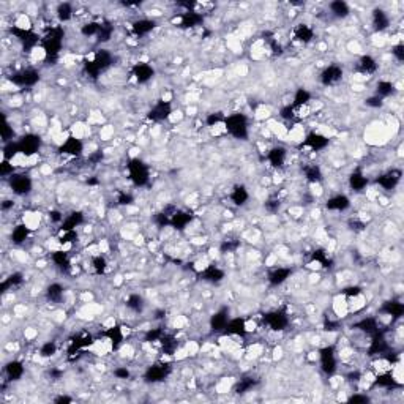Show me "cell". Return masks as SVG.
Returning <instances> with one entry per match:
<instances>
[{"instance_id": "36", "label": "cell", "mask_w": 404, "mask_h": 404, "mask_svg": "<svg viewBox=\"0 0 404 404\" xmlns=\"http://www.w3.org/2000/svg\"><path fill=\"white\" fill-rule=\"evenodd\" d=\"M46 295H48V300L54 302V303H59L63 299V287L60 286L59 283L49 284L48 289H46Z\"/></svg>"}, {"instance_id": "48", "label": "cell", "mask_w": 404, "mask_h": 404, "mask_svg": "<svg viewBox=\"0 0 404 404\" xmlns=\"http://www.w3.org/2000/svg\"><path fill=\"white\" fill-rule=\"evenodd\" d=\"M55 352H57L55 343H52V341H48V343H44L43 347L40 349V355L41 357H52Z\"/></svg>"}, {"instance_id": "29", "label": "cell", "mask_w": 404, "mask_h": 404, "mask_svg": "<svg viewBox=\"0 0 404 404\" xmlns=\"http://www.w3.org/2000/svg\"><path fill=\"white\" fill-rule=\"evenodd\" d=\"M368 185V179L365 177L363 172H360V170H355L351 177H349V186L354 189V191H362V189L366 188Z\"/></svg>"}, {"instance_id": "26", "label": "cell", "mask_w": 404, "mask_h": 404, "mask_svg": "<svg viewBox=\"0 0 404 404\" xmlns=\"http://www.w3.org/2000/svg\"><path fill=\"white\" fill-rule=\"evenodd\" d=\"M248 199H250L248 189H246L245 186H242V185L234 186V189L231 191V201L234 202V204L236 205H245L246 202H248Z\"/></svg>"}, {"instance_id": "30", "label": "cell", "mask_w": 404, "mask_h": 404, "mask_svg": "<svg viewBox=\"0 0 404 404\" xmlns=\"http://www.w3.org/2000/svg\"><path fill=\"white\" fill-rule=\"evenodd\" d=\"M303 174H305V179L316 185V183H319L322 180V170L319 166H316V164H308V166L303 168Z\"/></svg>"}, {"instance_id": "46", "label": "cell", "mask_w": 404, "mask_h": 404, "mask_svg": "<svg viewBox=\"0 0 404 404\" xmlns=\"http://www.w3.org/2000/svg\"><path fill=\"white\" fill-rule=\"evenodd\" d=\"M13 174H15V164L8 160H3L2 164H0V175L6 179V177H11Z\"/></svg>"}, {"instance_id": "4", "label": "cell", "mask_w": 404, "mask_h": 404, "mask_svg": "<svg viewBox=\"0 0 404 404\" xmlns=\"http://www.w3.org/2000/svg\"><path fill=\"white\" fill-rule=\"evenodd\" d=\"M10 81L17 87H34L40 81V73L34 68H25V69H21V71H16L15 74H11Z\"/></svg>"}, {"instance_id": "55", "label": "cell", "mask_w": 404, "mask_h": 404, "mask_svg": "<svg viewBox=\"0 0 404 404\" xmlns=\"http://www.w3.org/2000/svg\"><path fill=\"white\" fill-rule=\"evenodd\" d=\"M366 104L368 106H372V107H379V106H382V98H379L377 95L376 97H372L370 100H366Z\"/></svg>"}, {"instance_id": "49", "label": "cell", "mask_w": 404, "mask_h": 404, "mask_svg": "<svg viewBox=\"0 0 404 404\" xmlns=\"http://www.w3.org/2000/svg\"><path fill=\"white\" fill-rule=\"evenodd\" d=\"M92 265H93V269L97 273H103V271L106 270V259L103 256H95L92 259Z\"/></svg>"}, {"instance_id": "2", "label": "cell", "mask_w": 404, "mask_h": 404, "mask_svg": "<svg viewBox=\"0 0 404 404\" xmlns=\"http://www.w3.org/2000/svg\"><path fill=\"white\" fill-rule=\"evenodd\" d=\"M111 63H112V55L107 52L106 49H100L98 52L92 57V60H88L85 63V69H87L88 76L95 78V76H98L101 71H104Z\"/></svg>"}, {"instance_id": "11", "label": "cell", "mask_w": 404, "mask_h": 404, "mask_svg": "<svg viewBox=\"0 0 404 404\" xmlns=\"http://www.w3.org/2000/svg\"><path fill=\"white\" fill-rule=\"evenodd\" d=\"M170 112H172V109H170L169 101H164L163 100V101H158V103L150 109L149 118L155 120V122H161V120L168 118L170 116Z\"/></svg>"}, {"instance_id": "15", "label": "cell", "mask_w": 404, "mask_h": 404, "mask_svg": "<svg viewBox=\"0 0 404 404\" xmlns=\"http://www.w3.org/2000/svg\"><path fill=\"white\" fill-rule=\"evenodd\" d=\"M387 351H388V343L384 335L381 332L372 335V341L370 344V355H384Z\"/></svg>"}, {"instance_id": "6", "label": "cell", "mask_w": 404, "mask_h": 404, "mask_svg": "<svg viewBox=\"0 0 404 404\" xmlns=\"http://www.w3.org/2000/svg\"><path fill=\"white\" fill-rule=\"evenodd\" d=\"M17 145H19V152L27 158H30L38 153L41 145V139L36 135H25L17 141Z\"/></svg>"}, {"instance_id": "17", "label": "cell", "mask_w": 404, "mask_h": 404, "mask_svg": "<svg viewBox=\"0 0 404 404\" xmlns=\"http://www.w3.org/2000/svg\"><path fill=\"white\" fill-rule=\"evenodd\" d=\"M224 332L227 335H232V337H243L246 333V320L242 318H236V319H229L227 325L224 328Z\"/></svg>"}, {"instance_id": "33", "label": "cell", "mask_w": 404, "mask_h": 404, "mask_svg": "<svg viewBox=\"0 0 404 404\" xmlns=\"http://www.w3.org/2000/svg\"><path fill=\"white\" fill-rule=\"evenodd\" d=\"M372 24H374L376 30H379V32L387 29L388 24H390V19L387 16V13L382 11V10H376L374 15H372Z\"/></svg>"}, {"instance_id": "23", "label": "cell", "mask_w": 404, "mask_h": 404, "mask_svg": "<svg viewBox=\"0 0 404 404\" xmlns=\"http://www.w3.org/2000/svg\"><path fill=\"white\" fill-rule=\"evenodd\" d=\"M189 221H191V215L188 212H182V210H175V213L170 217V226L174 227V229H185V227L189 224Z\"/></svg>"}, {"instance_id": "34", "label": "cell", "mask_w": 404, "mask_h": 404, "mask_svg": "<svg viewBox=\"0 0 404 404\" xmlns=\"http://www.w3.org/2000/svg\"><path fill=\"white\" fill-rule=\"evenodd\" d=\"M355 327H357V328H360V330H362V332L368 333V335H376V333L379 332L377 320H376V319H372V318L362 319V320H360Z\"/></svg>"}, {"instance_id": "38", "label": "cell", "mask_w": 404, "mask_h": 404, "mask_svg": "<svg viewBox=\"0 0 404 404\" xmlns=\"http://www.w3.org/2000/svg\"><path fill=\"white\" fill-rule=\"evenodd\" d=\"M311 101V93L305 88H299V90L295 92V97H294V107H302V106H308V103Z\"/></svg>"}, {"instance_id": "9", "label": "cell", "mask_w": 404, "mask_h": 404, "mask_svg": "<svg viewBox=\"0 0 404 404\" xmlns=\"http://www.w3.org/2000/svg\"><path fill=\"white\" fill-rule=\"evenodd\" d=\"M343 79V69L337 65H330L327 67L324 71L320 74V82L324 85H333L338 84V82Z\"/></svg>"}, {"instance_id": "53", "label": "cell", "mask_w": 404, "mask_h": 404, "mask_svg": "<svg viewBox=\"0 0 404 404\" xmlns=\"http://www.w3.org/2000/svg\"><path fill=\"white\" fill-rule=\"evenodd\" d=\"M114 376H116L117 379H128L130 377V371L126 370V368H117L116 371H114Z\"/></svg>"}, {"instance_id": "25", "label": "cell", "mask_w": 404, "mask_h": 404, "mask_svg": "<svg viewBox=\"0 0 404 404\" xmlns=\"http://www.w3.org/2000/svg\"><path fill=\"white\" fill-rule=\"evenodd\" d=\"M202 278L208 283H219V281H223L224 271L219 270L218 267H215V265H207V267L202 270Z\"/></svg>"}, {"instance_id": "16", "label": "cell", "mask_w": 404, "mask_h": 404, "mask_svg": "<svg viewBox=\"0 0 404 404\" xmlns=\"http://www.w3.org/2000/svg\"><path fill=\"white\" fill-rule=\"evenodd\" d=\"M351 207V199L346 194H337L327 201V208L333 212H344Z\"/></svg>"}, {"instance_id": "20", "label": "cell", "mask_w": 404, "mask_h": 404, "mask_svg": "<svg viewBox=\"0 0 404 404\" xmlns=\"http://www.w3.org/2000/svg\"><path fill=\"white\" fill-rule=\"evenodd\" d=\"M313 36H314V32L308 24H299L294 30V40H297L299 43H303V44L309 43L313 40Z\"/></svg>"}, {"instance_id": "1", "label": "cell", "mask_w": 404, "mask_h": 404, "mask_svg": "<svg viewBox=\"0 0 404 404\" xmlns=\"http://www.w3.org/2000/svg\"><path fill=\"white\" fill-rule=\"evenodd\" d=\"M224 130L237 139H245L248 136V120L243 114H232L224 120Z\"/></svg>"}, {"instance_id": "12", "label": "cell", "mask_w": 404, "mask_h": 404, "mask_svg": "<svg viewBox=\"0 0 404 404\" xmlns=\"http://www.w3.org/2000/svg\"><path fill=\"white\" fill-rule=\"evenodd\" d=\"M169 371H170V368L168 365L158 363V365L150 366V368L145 371V379H147L149 382H160V381H164V379H166Z\"/></svg>"}, {"instance_id": "56", "label": "cell", "mask_w": 404, "mask_h": 404, "mask_svg": "<svg viewBox=\"0 0 404 404\" xmlns=\"http://www.w3.org/2000/svg\"><path fill=\"white\" fill-rule=\"evenodd\" d=\"M349 401L351 403H366L368 401V396L366 395H354L349 398Z\"/></svg>"}, {"instance_id": "54", "label": "cell", "mask_w": 404, "mask_h": 404, "mask_svg": "<svg viewBox=\"0 0 404 404\" xmlns=\"http://www.w3.org/2000/svg\"><path fill=\"white\" fill-rule=\"evenodd\" d=\"M265 207H267L269 212H276L278 208H280V201H278V199H270L267 204H265Z\"/></svg>"}, {"instance_id": "3", "label": "cell", "mask_w": 404, "mask_h": 404, "mask_svg": "<svg viewBox=\"0 0 404 404\" xmlns=\"http://www.w3.org/2000/svg\"><path fill=\"white\" fill-rule=\"evenodd\" d=\"M128 170H130V179L136 186H144L149 182V168L139 158H135V160L130 161Z\"/></svg>"}, {"instance_id": "18", "label": "cell", "mask_w": 404, "mask_h": 404, "mask_svg": "<svg viewBox=\"0 0 404 404\" xmlns=\"http://www.w3.org/2000/svg\"><path fill=\"white\" fill-rule=\"evenodd\" d=\"M303 144L311 150H322L328 145V139L325 136L319 135V133H309L305 137V141H303Z\"/></svg>"}, {"instance_id": "7", "label": "cell", "mask_w": 404, "mask_h": 404, "mask_svg": "<svg viewBox=\"0 0 404 404\" xmlns=\"http://www.w3.org/2000/svg\"><path fill=\"white\" fill-rule=\"evenodd\" d=\"M10 188L17 196H25L32 191V180L25 174H13L10 177Z\"/></svg>"}, {"instance_id": "35", "label": "cell", "mask_w": 404, "mask_h": 404, "mask_svg": "<svg viewBox=\"0 0 404 404\" xmlns=\"http://www.w3.org/2000/svg\"><path fill=\"white\" fill-rule=\"evenodd\" d=\"M202 22V16L196 11H186L182 16V25L183 27H196Z\"/></svg>"}, {"instance_id": "52", "label": "cell", "mask_w": 404, "mask_h": 404, "mask_svg": "<svg viewBox=\"0 0 404 404\" xmlns=\"http://www.w3.org/2000/svg\"><path fill=\"white\" fill-rule=\"evenodd\" d=\"M391 54H393L400 62H403L404 60V46L403 44H396V46H393V49H391Z\"/></svg>"}, {"instance_id": "41", "label": "cell", "mask_w": 404, "mask_h": 404, "mask_svg": "<svg viewBox=\"0 0 404 404\" xmlns=\"http://www.w3.org/2000/svg\"><path fill=\"white\" fill-rule=\"evenodd\" d=\"M393 84H391L390 81H379L377 82V88H376V95L379 98H385V97H390L391 93H393Z\"/></svg>"}, {"instance_id": "51", "label": "cell", "mask_w": 404, "mask_h": 404, "mask_svg": "<svg viewBox=\"0 0 404 404\" xmlns=\"http://www.w3.org/2000/svg\"><path fill=\"white\" fill-rule=\"evenodd\" d=\"M163 335H164V332L161 330V328H153V330H149L147 341H150V343H153V341H160L163 338Z\"/></svg>"}, {"instance_id": "13", "label": "cell", "mask_w": 404, "mask_h": 404, "mask_svg": "<svg viewBox=\"0 0 404 404\" xmlns=\"http://www.w3.org/2000/svg\"><path fill=\"white\" fill-rule=\"evenodd\" d=\"M400 179H401V170L391 169V170H388V172H385V174H382L381 177H379L377 183L384 189H393L398 183H400Z\"/></svg>"}, {"instance_id": "27", "label": "cell", "mask_w": 404, "mask_h": 404, "mask_svg": "<svg viewBox=\"0 0 404 404\" xmlns=\"http://www.w3.org/2000/svg\"><path fill=\"white\" fill-rule=\"evenodd\" d=\"M153 29H155V22L152 21V19H139V21L133 24V32H135L137 36L147 35Z\"/></svg>"}, {"instance_id": "44", "label": "cell", "mask_w": 404, "mask_h": 404, "mask_svg": "<svg viewBox=\"0 0 404 404\" xmlns=\"http://www.w3.org/2000/svg\"><path fill=\"white\" fill-rule=\"evenodd\" d=\"M52 262L57 267H67L68 265V254L65 250H59L52 252Z\"/></svg>"}, {"instance_id": "40", "label": "cell", "mask_w": 404, "mask_h": 404, "mask_svg": "<svg viewBox=\"0 0 404 404\" xmlns=\"http://www.w3.org/2000/svg\"><path fill=\"white\" fill-rule=\"evenodd\" d=\"M384 311L388 316H393V318H400V316L404 313V306L400 302H387L384 306Z\"/></svg>"}, {"instance_id": "8", "label": "cell", "mask_w": 404, "mask_h": 404, "mask_svg": "<svg viewBox=\"0 0 404 404\" xmlns=\"http://www.w3.org/2000/svg\"><path fill=\"white\" fill-rule=\"evenodd\" d=\"M264 322L271 328V330L281 332V330H284V328L287 327L289 318H287L286 313L281 311V309H276V311H271V313L265 314L264 316Z\"/></svg>"}, {"instance_id": "10", "label": "cell", "mask_w": 404, "mask_h": 404, "mask_svg": "<svg viewBox=\"0 0 404 404\" xmlns=\"http://www.w3.org/2000/svg\"><path fill=\"white\" fill-rule=\"evenodd\" d=\"M82 150H84V144H82L81 139H78V137H68L60 145L62 153L69 155V156H79L82 153Z\"/></svg>"}, {"instance_id": "28", "label": "cell", "mask_w": 404, "mask_h": 404, "mask_svg": "<svg viewBox=\"0 0 404 404\" xmlns=\"http://www.w3.org/2000/svg\"><path fill=\"white\" fill-rule=\"evenodd\" d=\"M82 221H84V217H82V213H79V212L68 215V217L63 218V221H62V231H74Z\"/></svg>"}, {"instance_id": "5", "label": "cell", "mask_w": 404, "mask_h": 404, "mask_svg": "<svg viewBox=\"0 0 404 404\" xmlns=\"http://www.w3.org/2000/svg\"><path fill=\"white\" fill-rule=\"evenodd\" d=\"M319 358H320V370L325 372V374H333L335 371H337V352L332 346H327L324 349H320L319 352Z\"/></svg>"}, {"instance_id": "42", "label": "cell", "mask_w": 404, "mask_h": 404, "mask_svg": "<svg viewBox=\"0 0 404 404\" xmlns=\"http://www.w3.org/2000/svg\"><path fill=\"white\" fill-rule=\"evenodd\" d=\"M126 306H128L131 311H135V313H139L142 309L144 306V300H142V297L139 295V294H133L128 297V300H126Z\"/></svg>"}, {"instance_id": "57", "label": "cell", "mask_w": 404, "mask_h": 404, "mask_svg": "<svg viewBox=\"0 0 404 404\" xmlns=\"http://www.w3.org/2000/svg\"><path fill=\"white\" fill-rule=\"evenodd\" d=\"M133 199H131V196L130 194H126V193H122L118 196V204H122V205H126V204H130Z\"/></svg>"}, {"instance_id": "32", "label": "cell", "mask_w": 404, "mask_h": 404, "mask_svg": "<svg viewBox=\"0 0 404 404\" xmlns=\"http://www.w3.org/2000/svg\"><path fill=\"white\" fill-rule=\"evenodd\" d=\"M29 234H30V229L25 224H19L16 227H13V232H11V240H13V243H24L25 240H27L29 237Z\"/></svg>"}, {"instance_id": "22", "label": "cell", "mask_w": 404, "mask_h": 404, "mask_svg": "<svg viewBox=\"0 0 404 404\" xmlns=\"http://www.w3.org/2000/svg\"><path fill=\"white\" fill-rule=\"evenodd\" d=\"M227 322H229V316H227V311H226V309H221V311H218L217 314L212 316L210 327H212L213 332H223L224 328H226V325H227Z\"/></svg>"}, {"instance_id": "45", "label": "cell", "mask_w": 404, "mask_h": 404, "mask_svg": "<svg viewBox=\"0 0 404 404\" xmlns=\"http://www.w3.org/2000/svg\"><path fill=\"white\" fill-rule=\"evenodd\" d=\"M100 29H101V22H88L85 25H82V35H85V36H93V35H97L100 34Z\"/></svg>"}, {"instance_id": "50", "label": "cell", "mask_w": 404, "mask_h": 404, "mask_svg": "<svg viewBox=\"0 0 404 404\" xmlns=\"http://www.w3.org/2000/svg\"><path fill=\"white\" fill-rule=\"evenodd\" d=\"M112 35V25L111 24H101V29H100V41H107Z\"/></svg>"}, {"instance_id": "37", "label": "cell", "mask_w": 404, "mask_h": 404, "mask_svg": "<svg viewBox=\"0 0 404 404\" xmlns=\"http://www.w3.org/2000/svg\"><path fill=\"white\" fill-rule=\"evenodd\" d=\"M106 338L112 344V347H117L123 341V332L118 327H111L106 330Z\"/></svg>"}, {"instance_id": "21", "label": "cell", "mask_w": 404, "mask_h": 404, "mask_svg": "<svg viewBox=\"0 0 404 404\" xmlns=\"http://www.w3.org/2000/svg\"><path fill=\"white\" fill-rule=\"evenodd\" d=\"M5 374L8 376L10 381H19L24 374V365L21 362H16V360H11L5 366Z\"/></svg>"}, {"instance_id": "14", "label": "cell", "mask_w": 404, "mask_h": 404, "mask_svg": "<svg viewBox=\"0 0 404 404\" xmlns=\"http://www.w3.org/2000/svg\"><path fill=\"white\" fill-rule=\"evenodd\" d=\"M155 74V69L152 68L149 63H136L135 68H133V76L135 79L139 82V84H144V82H149Z\"/></svg>"}, {"instance_id": "43", "label": "cell", "mask_w": 404, "mask_h": 404, "mask_svg": "<svg viewBox=\"0 0 404 404\" xmlns=\"http://www.w3.org/2000/svg\"><path fill=\"white\" fill-rule=\"evenodd\" d=\"M57 16H59L60 21L67 22L73 17V8L69 3H60L59 8H57Z\"/></svg>"}, {"instance_id": "39", "label": "cell", "mask_w": 404, "mask_h": 404, "mask_svg": "<svg viewBox=\"0 0 404 404\" xmlns=\"http://www.w3.org/2000/svg\"><path fill=\"white\" fill-rule=\"evenodd\" d=\"M330 11L333 16L337 17H344L349 15V6H347L346 2H341V0H337V2L330 3Z\"/></svg>"}, {"instance_id": "31", "label": "cell", "mask_w": 404, "mask_h": 404, "mask_svg": "<svg viewBox=\"0 0 404 404\" xmlns=\"http://www.w3.org/2000/svg\"><path fill=\"white\" fill-rule=\"evenodd\" d=\"M358 69L365 74H372L377 69V62L371 55H363L358 62Z\"/></svg>"}, {"instance_id": "19", "label": "cell", "mask_w": 404, "mask_h": 404, "mask_svg": "<svg viewBox=\"0 0 404 404\" xmlns=\"http://www.w3.org/2000/svg\"><path fill=\"white\" fill-rule=\"evenodd\" d=\"M290 275H292V270L290 269H286V267L273 269L269 273V283L271 284V286H281V284L286 281Z\"/></svg>"}, {"instance_id": "58", "label": "cell", "mask_w": 404, "mask_h": 404, "mask_svg": "<svg viewBox=\"0 0 404 404\" xmlns=\"http://www.w3.org/2000/svg\"><path fill=\"white\" fill-rule=\"evenodd\" d=\"M69 401H71V398H68V396H60L55 400V403H69Z\"/></svg>"}, {"instance_id": "47", "label": "cell", "mask_w": 404, "mask_h": 404, "mask_svg": "<svg viewBox=\"0 0 404 404\" xmlns=\"http://www.w3.org/2000/svg\"><path fill=\"white\" fill-rule=\"evenodd\" d=\"M252 385H254V381H252L251 377L242 379V381H240V382L237 384L236 391H237V393H246V391L252 388Z\"/></svg>"}, {"instance_id": "24", "label": "cell", "mask_w": 404, "mask_h": 404, "mask_svg": "<svg viewBox=\"0 0 404 404\" xmlns=\"http://www.w3.org/2000/svg\"><path fill=\"white\" fill-rule=\"evenodd\" d=\"M286 156H287L286 149H283V147H273L267 155L269 161L273 168H281L284 161H286Z\"/></svg>"}]
</instances>
